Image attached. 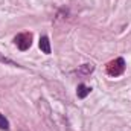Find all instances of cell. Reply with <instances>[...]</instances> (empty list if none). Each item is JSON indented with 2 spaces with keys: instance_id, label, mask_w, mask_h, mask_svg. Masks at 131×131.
Segmentation results:
<instances>
[{
  "instance_id": "1",
  "label": "cell",
  "mask_w": 131,
  "mask_h": 131,
  "mask_svg": "<svg viewBox=\"0 0 131 131\" xmlns=\"http://www.w3.org/2000/svg\"><path fill=\"white\" fill-rule=\"evenodd\" d=\"M105 70L110 76H121L124 72H125V60L124 58H116V60H111L110 63H107L105 66Z\"/></svg>"
},
{
  "instance_id": "3",
  "label": "cell",
  "mask_w": 131,
  "mask_h": 131,
  "mask_svg": "<svg viewBox=\"0 0 131 131\" xmlns=\"http://www.w3.org/2000/svg\"><path fill=\"white\" fill-rule=\"evenodd\" d=\"M40 49H41V52L46 53V55L50 53V41H49V38H47L46 35H43V37L40 38Z\"/></svg>"
},
{
  "instance_id": "2",
  "label": "cell",
  "mask_w": 131,
  "mask_h": 131,
  "mask_svg": "<svg viewBox=\"0 0 131 131\" xmlns=\"http://www.w3.org/2000/svg\"><path fill=\"white\" fill-rule=\"evenodd\" d=\"M17 47L20 50H28L31 46H32V34L31 32H23V34H18L15 38H14Z\"/></svg>"
},
{
  "instance_id": "5",
  "label": "cell",
  "mask_w": 131,
  "mask_h": 131,
  "mask_svg": "<svg viewBox=\"0 0 131 131\" xmlns=\"http://www.w3.org/2000/svg\"><path fill=\"white\" fill-rule=\"evenodd\" d=\"M0 130H9V122L3 114H0Z\"/></svg>"
},
{
  "instance_id": "6",
  "label": "cell",
  "mask_w": 131,
  "mask_h": 131,
  "mask_svg": "<svg viewBox=\"0 0 131 131\" xmlns=\"http://www.w3.org/2000/svg\"><path fill=\"white\" fill-rule=\"evenodd\" d=\"M93 69H95L93 64H84L81 70H82V72H85V73H90V72H93Z\"/></svg>"
},
{
  "instance_id": "4",
  "label": "cell",
  "mask_w": 131,
  "mask_h": 131,
  "mask_svg": "<svg viewBox=\"0 0 131 131\" xmlns=\"http://www.w3.org/2000/svg\"><path fill=\"white\" fill-rule=\"evenodd\" d=\"M90 92H92L90 87H87L85 84H79V85H78V90H76V95H78V98L84 99L90 95Z\"/></svg>"
}]
</instances>
